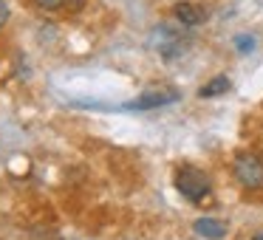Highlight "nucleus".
Instances as JSON below:
<instances>
[{
  "instance_id": "nucleus-8",
  "label": "nucleus",
  "mask_w": 263,
  "mask_h": 240,
  "mask_svg": "<svg viewBox=\"0 0 263 240\" xmlns=\"http://www.w3.org/2000/svg\"><path fill=\"white\" fill-rule=\"evenodd\" d=\"M37 9H43V12H57V9L65 6V0H34Z\"/></svg>"
},
{
  "instance_id": "nucleus-9",
  "label": "nucleus",
  "mask_w": 263,
  "mask_h": 240,
  "mask_svg": "<svg viewBox=\"0 0 263 240\" xmlns=\"http://www.w3.org/2000/svg\"><path fill=\"white\" fill-rule=\"evenodd\" d=\"M6 20H9V6H6V0H0V29L6 26Z\"/></svg>"
},
{
  "instance_id": "nucleus-4",
  "label": "nucleus",
  "mask_w": 263,
  "mask_h": 240,
  "mask_svg": "<svg viewBox=\"0 0 263 240\" xmlns=\"http://www.w3.org/2000/svg\"><path fill=\"white\" fill-rule=\"evenodd\" d=\"M173 14H176V20L181 26H187V29H195V26H201L206 20V12L201 6H195V3H187V0H181V3H176L173 6Z\"/></svg>"
},
{
  "instance_id": "nucleus-2",
  "label": "nucleus",
  "mask_w": 263,
  "mask_h": 240,
  "mask_svg": "<svg viewBox=\"0 0 263 240\" xmlns=\"http://www.w3.org/2000/svg\"><path fill=\"white\" fill-rule=\"evenodd\" d=\"M232 172L246 189H257L263 187V161L255 153H240L232 161Z\"/></svg>"
},
{
  "instance_id": "nucleus-6",
  "label": "nucleus",
  "mask_w": 263,
  "mask_h": 240,
  "mask_svg": "<svg viewBox=\"0 0 263 240\" xmlns=\"http://www.w3.org/2000/svg\"><path fill=\"white\" fill-rule=\"evenodd\" d=\"M229 88H232V82H229V76H215L212 82H206L204 88L198 91L201 99H210V96H221V93H227Z\"/></svg>"
},
{
  "instance_id": "nucleus-7",
  "label": "nucleus",
  "mask_w": 263,
  "mask_h": 240,
  "mask_svg": "<svg viewBox=\"0 0 263 240\" xmlns=\"http://www.w3.org/2000/svg\"><path fill=\"white\" fill-rule=\"evenodd\" d=\"M235 48H238L240 54L255 51V37H249V34H238V37H235Z\"/></svg>"
},
{
  "instance_id": "nucleus-1",
  "label": "nucleus",
  "mask_w": 263,
  "mask_h": 240,
  "mask_svg": "<svg viewBox=\"0 0 263 240\" xmlns=\"http://www.w3.org/2000/svg\"><path fill=\"white\" fill-rule=\"evenodd\" d=\"M176 189L187 201L201 204V201L210 195V178H206L201 170H195V167H181V170L176 172Z\"/></svg>"
},
{
  "instance_id": "nucleus-10",
  "label": "nucleus",
  "mask_w": 263,
  "mask_h": 240,
  "mask_svg": "<svg viewBox=\"0 0 263 240\" xmlns=\"http://www.w3.org/2000/svg\"><path fill=\"white\" fill-rule=\"evenodd\" d=\"M252 240H263V232H260V234H255V237H252Z\"/></svg>"
},
{
  "instance_id": "nucleus-3",
  "label": "nucleus",
  "mask_w": 263,
  "mask_h": 240,
  "mask_svg": "<svg viewBox=\"0 0 263 240\" xmlns=\"http://www.w3.org/2000/svg\"><path fill=\"white\" fill-rule=\"evenodd\" d=\"M181 99V93L176 88H161V91H147L142 96H136L133 102L125 105V110H156V108H164V105H173Z\"/></svg>"
},
{
  "instance_id": "nucleus-5",
  "label": "nucleus",
  "mask_w": 263,
  "mask_h": 240,
  "mask_svg": "<svg viewBox=\"0 0 263 240\" xmlns=\"http://www.w3.org/2000/svg\"><path fill=\"white\" fill-rule=\"evenodd\" d=\"M193 229L201 237H210V240H221L223 234H227V226H223L221 221H212V217H198Z\"/></svg>"
}]
</instances>
